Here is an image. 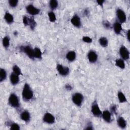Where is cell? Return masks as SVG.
I'll list each match as a JSON object with an SVG mask.
<instances>
[{
  "mask_svg": "<svg viewBox=\"0 0 130 130\" xmlns=\"http://www.w3.org/2000/svg\"><path fill=\"white\" fill-rule=\"evenodd\" d=\"M33 92L30 85L28 83H25L22 92V96L23 100L29 101L33 98Z\"/></svg>",
  "mask_w": 130,
  "mask_h": 130,
  "instance_id": "6da1fadb",
  "label": "cell"
},
{
  "mask_svg": "<svg viewBox=\"0 0 130 130\" xmlns=\"http://www.w3.org/2000/svg\"><path fill=\"white\" fill-rule=\"evenodd\" d=\"M8 103L11 107L15 108H18L20 106L18 97L14 93L10 94L8 99Z\"/></svg>",
  "mask_w": 130,
  "mask_h": 130,
  "instance_id": "7a4b0ae2",
  "label": "cell"
},
{
  "mask_svg": "<svg viewBox=\"0 0 130 130\" xmlns=\"http://www.w3.org/2000/svg\"><path fill=\"white\" fill-rule=\"evenodd\" d=\"M84 97L81 93H76L72 97V100L73 103L77 106H80L83 101Z\"/></svg>",
  "mask_w": 130,
  "mask_h": 130,
  "instance_id": "3957f363",
  "label": "cell"
},
{
  "mask_svg": "<svg viewBox=\"0 0 130 130\" xmlns=\"http://www.w3.org/2000/svg\"><path fill=\"white\" fill-rule=\"evenodd\" d=\"M20 50L24 53L30 59L34 60L35 59L34 57V50L32 49L30 46L27 45L25 46H21L20 47Z\"/></svg>",
  "mask_w": 130,
  "mask_h": 130,
  "instance_id": "277c9868",
  "label": "cell"
},
{
  "mask_svg": "<svg viewBox=\"0 0 130 130\" xmlns=\"http://www.w3.org/2000/svg\"><path fill=\"white\" fill-rule=\"evenodd\" d=\"M91 112L94 116L97 117L101 116L102 115V112L101 111V110L96 101H94L92 105Z\"/></svg>",
  "mask_w": 130,
  "mask_h": 130,
  "instance_id": "5b68a950",
  "label": "cell"
},
{
  "mask_svg": "<svg viewBox=\"0 0 130 130\" xmlns=\"http://www.w3.org/2000/svg\"><path fill=\"white\" fill-rule=\"evenodd\" d=\"M119 55L123 60H127L129 58V51L123 45H122L119 49Z\"/></svg>",
  "mask_w": 130,
  "mask_h": 130,
  "instance_id": "8992f818",
  "label": "cell"
},
{
  "mask_svg": "<svg viewBox=\"0 0 130 130\" xmlns=\"http://www.w3.org/2000/svg\"><path fill=\"white\" fill-rule=\"evenodd\" d=\"M57 69L59 73L62 76H67L70 72V69L67 67H64L61 64H58Z\"/></svg>",
  "mask_w": 130,
  "mask_h": 130,
  "instance_id": "52a82bcc",
  "label": "cell"
},
{
  "mask_svg": "<svg viewBox=\"0 0 130 130\" xmlns=\"http://www.w3.org/2000/svg\"><path fill=\"white\" fill-rule=\"evenodd\" d=\"M43 120L46 123L53 124L55 122L56 119L55 116L49 112H46L43 116Z\"/></svg>",
  "mask_w": 130,
  "mask_h": 130,
  "instance_id": "ba28073f",
  "label": "cell"
},
{
  "mask_svg": "<svg viewBox=\"0 0 130 130\" xmlns=\"http://www.w3.org/2000/svg\"><path fill=\"white\" fill-rule=\"evenodd\" d=\"M26 10L27 12L31 15H36L39 14L40 10L38 8L35 7L33 5L30 4L26 7Z\"/></svg>",
  "mask_w": 130,
  "mask_h": 130,
  "instance_id": "9c48e42d",
  "label": "cell"
},
{
  "mask_svg": "<svg viewBox=\"0 0 130 130\" xmlns=\"http://www.w3.org/2000/svg\"><path fill=\"white\" fill-rule=\"evenodd\" d=\"M116 16L119 20V22L121 23H124L126 20V15L124 12L121 9H117L116 10Z\"/></svg>",
  "mask_w": 130,
  "mask_h": 130,
  "instance_id": "30bf717a",
  "label": "cell"
},
{
  "mask_svg": "<svg viewBox=\"0 0 130 130\" xmlns=\"http://www.w3.org/2000/svg\"><path fill=\"white\" fill-rule=\"evenodd\" d=\"M88 58L90 63H95L97 62L98 60V55L95 51L92 50L89 52L88 55Z\"/></svg>",
  "mask_w": 130,
  "mask_h": 130,
  "instance_id": "8fae6325",
  "label": "cell"
},
{
  "mask_svg": "<svg viewBox=\"0 0 130 130\" xmlns=\"http://www.w3.org/2000/svg\"><path fill=\"white\" fill-rule=\"evenodd\" d=\"M71 22L72 24L75 27L79 28L81 26V20L79 17V16L78 15H74L71 19Z\"/></svg>",
  "mask_w": 130,
  "mask_h": 130,
  "instance_id": "7c38bea8",
  "label": "cell"
},
{
  "mask_svg": "<svg viewBox=\"0 0 130 130\" xmlns=\"http://www.w3.org/2000/svg\"><path fill=\"white\" fill-rule=\"evenodd\" d=\"M101 116L105 121L108 123H110L111 121V113L109 111L107 110H104L102 112Z\"/></svg>",
  "mask_w": 130,
  "mask_h": 130,
  "instance_id": "4fadbf2b",
  "label": "cell"
},
{
  "mask_svg": "<svg viewBox=\"0 0 130 130\" xmlns=\"http://www.w3.org/2000/svg\"><path fill=\"white\" fill-rule=\"evenodd\" d=\"M10 82L12 85H17L19 82V75L13 72L10 75Z\"/></svg>",
  "mask_w": 130,
  "mask_h": 130,
  "instance_id": "5bb4252c",
  "label": "cell"
},
{
  "mask_svg": "<svg viewBox=\"0 0 130 130\" xmlns=\"http://www.w3.org/2000/svg\"><path fill=\"white\" fill-rule=\"evenodd\" d=\"M20 118L21 119L25 122H29L30 120L31 115L29 111L27 110H24L20 114Z\"/></svg>",
  "mask_w": 130,
  "mask_h": 130,
  "instance_id": "9a60e30c",
  "label": "cell"
},
{
  "mask_svg": "<svg viewBox=\"0 0 130 130\" xmlns=\"http://www.w3.org/2000/svg\"><path fill=\"white\" fill-rule=\"evenodd\" d=\"M117 124L119 127L122 129H124L126 126V121L122 116H119L117 118Z\"/></svg>",
  "mask_w": 130,
  "mask_h": 130,
  "instance_id": "2e32d148",
  "label": "cell"
},
{
  "mask_svg": "<svg viewBox=\"0 0 130 130\" xmlns=\"http://www.w3.org/2000/svg\"><path fill=\"white\" fill-rule=\"evenodd\" d=\"M113 30L116 34L119 35L122 31V27L121 23L119 21H116L113 24Z\"/></svg>",
  "mask_w": 130,
  "mask_h": 130,
  "instance_id": "e0dca14e",
  "label": "cell"
},
{
  "mask_svg": "<svg viewBox=\"0 0 130 130\" xmlns=\"http://www.w3.org/2000/svg\"><path fill=\"white\" fill-rule=\"evenodd\" d=\"M76 58V53L74 51H69L66 55V59L69 62H73Z\"/></svg>",
  "mask_w": 130,
  "mask_h": 130,
  "instance_id": "ac0fdd59",
  "label": "cell"
},
{
  "mask_svg": "<svg viewBox=\"0 0 130 130\" xmlns=\"http://www.w3.org/2000/svg\"><path fill=\"white\" fill-rule=\"evenodd\" d=\"M4 19L8 24H12L14 21V17L9 12H6L4 15Z\"/></svg>",
  "mask_w": 130,
  "mask_h": 130,
  "instance_id": "d6986e66",
  "label": "cell"
},
{
  "mask_svg": "<svg viewBox=\"0 0 130 130\" xmlns=\"http://www.w3.org/2000/svg\"><path fill=\"white\" fill-rule=\"evenodd\" d=\"M99 42L100 45L103 47H106L108 45V40L106 37H101L99 40Z\"/></svg>",
  "mask_w": 130,
  "mask_h": 130,
  "instance_id": "ffe728a7",
  "label": "cell"
},
{
  "mask_svg": "<svg viewBox=\"0 0 130 130\" xmlns=\"http://www.w3.org/2000/svg\"><path fill=\"white\" fill-rule=\"evenodd\" d=\"M115 65L116 66L121 69H123L125 68V63L124 60L121 59H117L115 61Z\"/></svg>",
  "mask_w": 130,
  "mask_h": 130,
  "instance_id": "44dd1931",
  "label": "cell"
},
{
  "mask_svg": "<svg viewBox=\"0 0 130 130\" xmlns=\"http://www.w3.org/2000/svg\"><path fill=\"white\" fill-rule=\"evenodd\" d=\"M117 97L118 100L120 103H124L127 101V99L123 94V93L121 92H118L117 93Z\"/></svg>",
  "mask_w": 130,
  "mask_h": 130,
  "instance_id": "7402d4cb",
  "label": "cell"
},
{
  "mask_svg": "<svg viewBox=\"0 0 130 130\" xmlns=\"http://www.w3.org/2000/svg\"><path fill=\"white\" fill-rule=\"evenodd\" d=\"M2 43L4 47L8 48L10 45V38L9 36H5L2 40Z\"/></svg>",
  "mask_w": 130,
  "mask_h": 130,
  "instance_id": "603a6c76",
  "label": "cell"
},
{
  "mask_svg": "<svg viewBox=\"0 0 130 130\" xmlns=\"http://www.w3.org/2000/svg\"><path fill=\"white\" fill-rule=\"evenodd\" d=\"M7 78V73L4 69L1 68L0 70V81L3 82Z\"/></svg>",
  "mask_w": 130,
  "mask_h": 130,
  "instance_id": "cb8c5ba5",
  "label": "cell"
},
{
  "mask_svg": "<svg viewBox=\"0 0 130 130\" xmlns=\"http://www.w3.org/2000/svg\"><path fill=\"white\" fill-rule=\"evenodd\" d=\"M34 57L35 58L41 59L42 58V52L40 48L36 47L34 49Z\"/></svg>",
  "mask_w": 130,
  "mask_h": 130,
  "instance_id": "d4e9b609",
  "label": "cell"
},
{
  "mask_svg": "<svg viewBox=\"0 0 130 130\" xmlns=\"http://www.w3.org/2000/svg\"><path fill=\"white\" fill-rule=\"evenodd\" d=\"M59 3L56 0H51L49 2V7L52 10H55L58 7Z\"/></svg>",
  "mask_w": 130,
  "mask_h": 130,
  "instance_id": "484cf974",
  "label": "cell"
},
{
  "mask_svg": "<svg viewBox=\"0 0 130 130\" xmlns=\"http://www.w3.org/2000/svg\"><path fill=\"white\" fill-rule=\"evenodd\" d=\"M36 24H37L36 22L33 17H31V18L29 17L28 25H29L31 29L33 30V29H35V27L36 26Z\"/></svg>",
  "mask_w": 130,
  "mask_h": 130,
  "instance_id": "4316f807",
  "label": "cell"
},
{
  "mask_svg": "<svg viewBox=\"0 0 130 130\" xmlns=\"http://www.w3.org/2000/svg\"><path fill=\"white\" fill-rule=\"evenodd\" d=\"M48 17H49V19L50 20V21L52 22H54L56 21L57 18H56V16L55 14V13L53 11H50L48 12Z\"/></svg>",
  "mask_w": 130,
  "mask_h": 130,
  "instance_id": "83f0119b",
  "label": "cell"
},
{
  "mask_svg": "<svg viewBox=\"0 0 130 130\" xmlns=\"http://www.w3.org/2000/svg\"><path fill=\"white\" fill-rule=\"evenodd\" d=\"M12 70H13V72L15 73L16 74L18 75H20L21 74V70L19 68V67L17 66V65H14L13 67V68H12Z\"/></svg>",
  "mask_w": 130,
  "mask_h": 130,
  "instance_id": "f1b7e54d",
  "label": "cell"
},
{
  "mask_svg": "<svg viewBox=\"0 0 130 130\" xmlns=\"http://www.w3.org/2000/svg\"><path fill=\"white\" fill-rule=\"evenodd\" d=\"M18 3L17 0H10L9 1V5L11 8H15L17 6Z\"/></svg>",
  "mask_w": 130,
  "mask_h": 130,
  "instance_id": "f546056e",
  "label": "cell"
},
{
  "mask_svg": "<svg viewBox=\"0 0 130 130\" xmlns=\"http://www.w3.org/2000/svg\"><path fill=\"white\" fill-rule=\"evenodd\" d=\"M10 129H15V130H18L20 129L19 125L16 123H11L10 124Z\"/></svg>",
  "mask_w": 130,
  "mask_h": 130,
  "instance_id": "4dcf8cb0",
  "label": "cell"
},
{
  "mask_svg": "<svg viewBox=\"0 0 130 130\" xmlns=\"http://www.w3.org/2000/svg\"><path fill=\"white\" fill-rule=\"evenodd\" d=\"M82 40L84 42L87 43H91L93 42V40L88 36H84L82 38Z\"/></svg>",
  "mask_w": 130,
  "mask_h": 130,
  "instance_id": "1f68e13d",
  "label": "cell"
},
{
  "mask_svg": "<svg viewBox=\"0 0 130 130\" xmlns=\"http://www.w3.org/2000/svg\"><path fill=\"white\" fill-rule=\"evenodd\" d=\"M22 20H23V24H25V25H28V24L29 17H28V16H23Z\"/></svg>",
  "mask_w": 130,
  "mask_h": 130,
  "instance_id": "d6a6232c",
  "label": "cell"
},
{
  "mask_svg": "<svg viewBox=\"0 0 130 130\" xmlns=\"http://www.w3.org/2000/svg\"><path fill=\"white\" fill-rule=\"evenodd\" d=\"M103 25L107 29H109V28H110V24L108 21L104 22H103Z\"/></svg>",
  "mask_w": 130,
  "mask_h": 130,
  "instance_id": "836d02e7",
  "label": "cell"
},
{
  "mask_svg": "<svg viewBox=\"0 0 130 130\" xmlns=\"http://www.w3.org/2000/svg\"><path fill=\"white\" fill-rule=\"evenodd\" d=\"M111 111L112 112L114 113H116V107L115 105L112 106L111 107Z\"/></svg>",
  "mask_w": 130,
  "mask_h": 130,
  "instance_id": "e575fe53",
  "label": "cell"
},
{
  "mask_svg": "<svg viewBox=\"0 0 130 130\" xmlns=\"http://www.w3.org/2000/svg\"><path fill=\"white\" fill-rule=\"evenodd\" d=\"M65 88H66V90L70 91V90H72V87L71 86V85H70L68 84V85H66Z\"/></svg>",
  "mask_w": 130,
  "mask_h": 130,
  "instance_id": "d590c367",
  "label": "cell"
},
{
  "mask_svg": "<svg viewBox=\"0 0 130 130\" xmlns=\"http://www.w3.org/2000/svg\"><path fill=\"white\" fill-rule=\"evenodd\" d=\"M97 3H98V4L99 5L102 6L103 5V3L105 2V1H101H101H97Z\"/></svg>",
  "mask_w": 130,
  "mask_h": 130,
  "instance_id": "8d00e7d4",
  "label": "cell"
},
{
  "mask_svg": "<svg viewBox=\"0 0 130 130\" xmlns=\"http://www.w3.org/2000/svg\"><path fill=\"white\" fill-rule=\"evenodd\" d=\"M129 30H128V31L127 32V34H126V37H127V39L128 41H129Z\"/></svg>",
  "mask_w": 130,
  "mask_h": 130,
  "instance_id": "74e56055",
  "label": "cell"
},
{
  "mask_svg": "<svg viewBox=\"0 0 130 130\" xmlns=\"http://www.w3.org/2000/svg\"><path fill=\"white\" fill-rule=\"evenodd\" d=\"M86 129H93V127H92V125H88L87 127L85 128Z\"/></svg>",
  "mask_w": 130,
  "mask_h": 130,
  "instance_id": "f35d334b",
  "label": "cell"
}]
</instances>
